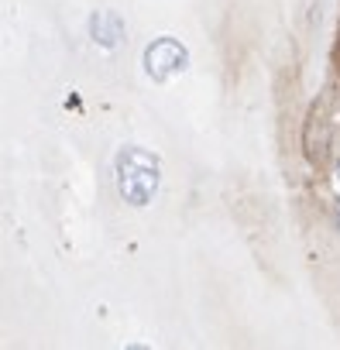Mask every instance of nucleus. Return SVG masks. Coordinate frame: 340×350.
<instances>
[{"label":"nucleus","mask_w":340,"mask_h":350,"mask_svg":"<svg viewBox=\"0 0 340 350\" xmlns=\"http://www.w3.org/2000/svg\"><path fill=\"white\" fill-rule=\"evenodd\" d=\"M117 189L131 206L151 203L158 189V158L144 148H124L117 154Z\"/></svg>","instance_id":"obj_1"},{"label":"nucleus","mask_w":340,"mask_h":350,"mask_svg":"<svg viewBox=\"0 0 340 350\" xmlns=\"http://www.w3.org/2000/svg\"><path fill=\"white\" fill-rule=\"evenodd\" d=\"M186 66H189V52H186V45H179L176 38H158V42H151L148 52H144V69H148V76H151L155 83H165L168 76L183 72Z\"/></svg>","instance_id":"obj_2"},{"label":"nucleus","mask_w":340,"mask_h":350,"mask_svg":"<svg viewBox=\"0 0 340 350\" xmlns=\"http://www.w3.org/2000/svg\"><path fill=\"white\" fill-rule=\"evenodd\" d=\"M90 35L103 45V49H117L120 38H124V25L114 11H96L93 21H90Z\"/></svg>","instance_id":"obj_3"},{"label":"nucleus","mask_w":340,"mask_h":350,"mask_svg":"<svg viewBox=\"0 0 340 350\" xmlns=\"http://www.w3.org/2000/svg\"><path fill=\"white\" fill-rule=\"evenodd\" d=\"M337 217H340V206H337Z\"/></svg>","instance_id":"obj_4"}]
</instances>
